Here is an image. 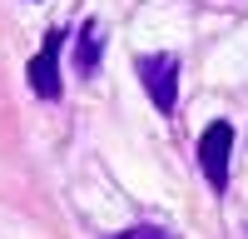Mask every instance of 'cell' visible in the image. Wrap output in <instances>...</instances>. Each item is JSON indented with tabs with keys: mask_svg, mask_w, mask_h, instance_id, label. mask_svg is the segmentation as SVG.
<instances>
[{
	"mask_svg": "<svg viewBox=\"0 0 248 239\" xmlns=\"http://www.w3.org/2000/svg\"><path fill=\"white\" fill-rule=\"evenodd\" d=\"M229 150H233V125L229 120H214L203 130V139H199V165H203V179L214 189L229 185Z\"/></svg>",
	"mask_w": 248,
	"mask_h": 239,
	"instance_id": "obj_1",
	"label": "cell"
},
{
	"mask_svg": "<svg viewBox=\"0 0 248 239\" xmlns=\"http://www.w3.org/2000/svg\"><path fill=\"white\" fill-rule=\"evenodd\" d=\"M139 80L149 100L159 105V115L174 110V90H179V55H144L139 60Z\"/></svg>",
	"mask_w": 248,
	"mask_h": 239,
	"instance_id": "obj_2",
	"label": "cell"
},
{
	"mask_svg": "<svg viewBox=\"0 0 248 239\" xmlns=\"http://www.w3.org/2000/svg\"><path fill=\"white\" fill-rule=\"evenodd\" d=\"M55 50H60V30L45 40V50H40L35 60H30V85H35V95L40 100H55L60 95V75H55Z\"/></svg>",
	"mask_w": 248,
	"mask_h": 239,
	"instance_id": "obj_3",
	"label": "cell"
},
{
	"mask_svg": "<svg viewBox=\"0 0 248 239\" xmlns=\"http://www.w3.org/2000/svg\"><path fill=\"white\" fill-rule=\"evenodd\" d=\"M99 50H105V30H99V25H85V30H79V50H75V70H79V75H94Z\"/></svg>",
	"mask_w": 248,
	"mask_h": 239,
	"instance_id": "obj_4",
	"label": "cell"
},
{
	"mask_svg": "<svg viewBox=\"0 0 248 239\" xmlns=\"http://www.w3.org/2000/svg\"><path fill=\"white\" fill-rule=\"evenodd\" d=\"M109 239H164V229H154V224H139V229H124V234H109Z\"/></svg>",
	"mask_w": 248,
	"mask_h": 239,
	"instance_id": "obj_5",
	"label": "cell"
}]
</instances>
